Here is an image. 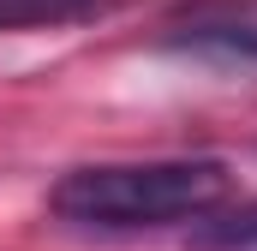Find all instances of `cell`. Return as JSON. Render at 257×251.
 <instances>
[{"label":"cell","mask_w":257,"mask_h":251,"mask_svg":"<svg viewBox=\"0 0 257 251\" xmlns=\"http://www.w3.org/2000/svg\"><path fill=\"white\" fill-rule=\"evenodd\" d=\"M233 186V174L209 156L186 162H108V168H72L48 191L54 215L84 227H162L215 209Z\"/></svg>","instance_id":"1"},{"label":"cell","mask_w":257,"mask_h":251,"mask_svg":"<svg viewBox=\"0 0 257 251\" xmlns=\"http://www.w3.org/2000/svg\"><path fill=\"white\" fill-rule=\"evenodd\" d=\"M162 42L221 72H257V0H203L168 24Z\"/></svg>","instance_id":"2"},{"label":"cell","mask_w":257,"mask_h":251,"mask_svg":"<svg viewBox=\"0 0 257 251\" xmlns=\"http://www.w3.org/2000/svg\"><path fill=\"white\" fill-rule=\"evenodd\" d=\"M114 0H0V30H66L102 18Z\"/></svg>","instance_id":"3"}]
</instances>
